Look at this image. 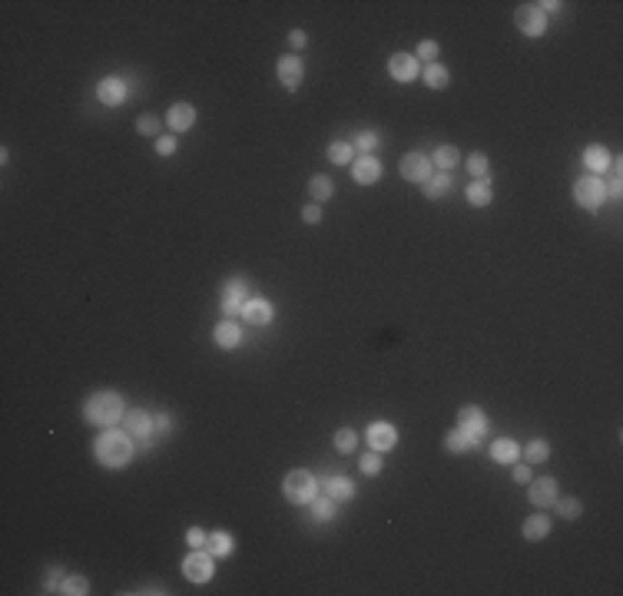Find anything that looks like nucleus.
Wrapping results in <instances>:
<instances>
[{
  "instance_id": "37998d69",
  "label": "nucleus",
  "mask_w": 623,
  "mask_h": 596,
  "mask_svg": "<svg viewBox=\"0 0 623 596\" xmlns=\"http://www.w3.org/2000/svg\"><path fill=\"white\" fill-rule=\"evenodd\" d=\"M302 222H308V225H319V222H322V206H319V202H308V206L302 209Z\"/></svg>"
},
{
  "instance_id": "a18cd8bd",
  "label": "nucleus",
  "mask_w": 623,
  "mask_h": 596,
  "mask_svg": "<svg viewBox=\"0 0 623 596\" xmlns=\"http://www.w3.org/2000/svg\"><path fill=\"white\" fill-rule=\"evenodd\" d=\"M514 481H517V484H530V481H534V474H530L527 464H514Z\"/></svg>"
},
{
  "instance_id": "0eeeda50",
  "label": "nucleus",
  "mask_w": 623,
  "mask_h": 596,
  "mask_svg": "<svg viewBox=\"0 0 623 596\" xmlns=\"http://www.w3.org/2000/svg\"><path fill=\"white\" fill-rule=\"evenodd\" d=\"M398 169H402V179H408V182H428L431 176H434L431 156H425V153H408V156H402Z\"/></svg>"
},
{
  "instance_id": "412c9836",
  "label": "nucleus",
  "mask_w": 623,
  "mask_h": 596,
  "mask_svg": "<svg viewBox=\"0 0 623 596\" xmlns=\"http://www.w3.org/2000/svg\"><path fill=\"white\" fill-rule=\"evenodd\" d=\"M491 458L498 460V464H517V458H521V444L511 441V437H500V441L491 444Z\"/></svg>"
},
{
  "instance_id": "de8ad7c7",
  "label": "nucleus",
  "mask_w": 623,
  "mask_h": 596,
  "mask_svg": "<svg viewBox=\"0 0 623 596\" xmlns=\"http://www.w3.org/2000/svg\"><path fill=\"white\" fill-rule=\"evenodd\" d=\"M169 428H173V417H169V414H156V430H159V434H166Z\"/></svg>"
},
{
  "instance_id": "bb28decb",
  "label": "nucleus",
  "mask_w": 623,
  "mask_h": 596,
  "mask_svg": "<svg viewBox=\"0 0 623 596\" xmlns=\"http://www.w3.org/2000/svg\"><path fill=\"white\" fill-rule=\"evenodd\" d=\"M451 186H455L451 172H434V176L425 182V195H428V199H441V195H448Z\"/></svg>"
},
{
  "instance_id": "e433bc0d",
  "label": "nucleus",
  "mask_w": 623,
  "mask_h": 596,
  "mask_svg": "<svg viewBox=\"0 0 623 596\" xmlns=\"http://www.w3.org/2000/svg\"><path fill=\"white\" fill-rule=\"evenodd\" d=\"M468 169H471L474 179H487V156L484 153H471V156H468Z\"/></svg>"
},
{
  "instance_id": "2eb2a0df",
  "label": "nucleus",
  "mask_w": 623,
  "mask_h": 596,
  "mask_svg": "<svg viewBox=\"0 0 623 596\" xmlns=\"http://www.w3.org/2000/svg\"><path fill=\"white\" fill-rule=\"evenodd\" d=\"M97 97H100V103H107V106H120V103L129 97V90H126V83L120 76H107V80H100Z\"/></svg>"
},
{
  "instance_id": "7ed1b4c3",
  "label": "nucleus",
  "mask_w": 623,
  "mask_h": 596,
  "mask_svg": "<svg viewBox=\"0 0 623 596\" xmlns=\"http://www.w3.org/2000/svg\"><path fill=\"white\" fill-rule=\"evenodd\" d=\"M282 494H285V500H292V504H312V500L319 497V481L312 477V471H292L285 474V481H282Z\"/></svg>"
},
{
  "instance_id": "393cba45",
  "label": "nucleus",
  "mask_w": 623,
  "mask_h": 596,
  "mask_svg": "<svg viewBox=\"0 0 623 596\" xmlns=\"http://www.w3.org/2000/svg\"><path fill=\"white\" fill-rule=\"evenodd\" d=\"M468 202H471V206H487V202H491V199H494V193H491V179H474L471 186H468Z\"/></svg>"
},
{
  "instance_id": "aec40b11",
  "label": "nucleus",
  "mask_w": 623,
  "mask_h": 596,
  "mask_svg": "<svg viewBox=\"0 0 623 596\" xmlns=\"http://www.w3.org/2000/svg\"><path fill=\"white\" fill-rule=\"evenodd\" d=\"M583 166L590 169V176H600V172H607L610 169V153L604 150V146H587L583 150Z\"/></svg>"
},
{
  "instance_id": "4be33fe9",
  "label": "nucleus",
  "mask_w": 623,
  "mask_h": 596,
  "mask_svg": "<svg viewBox=\"0 0 623 596\" xmlns=\"http://www.w3.org/2000/svg\"><path fill=\"white\" fill-rule=\"evenodd\" d=\"M457 159H461L457 146H438V150L431 153V166L438 169V172H451V169L457 166Z\"/></svg>"
},
{
  "instance_id": "c03bdc74",
  "label": "nucleus",
  "mask_w": 623,
  "mask_h": 596,
  "mask_svg": "<svg viewBox=\"0 0 623 596\" xmlns=\"http://www.w3.org/2000/svg\"><path fill=\"white\" fill-rule=\"evenodd\" d=\"M156 153H159V156H173V153H176V139H173V136H159V139H156Z\"/></svg>"
},
{
  "instance_id": "cd10ccee",
  "label": "nucleus",
  "mask_w": 623,
  "mask_h": 596,
  "mask_svg": "<svg viewBox=\"0 0 623 596\" xmlns=\"http://www.w3.org/2000/svg\"><path fill=\"white\" fill-rule=\"evenodd\" d=\"M206 550L212 556H229V554H232V537H229L226 530H216V533H209Z\"/></svg>"
},
{
  "instance_id": "9b49d317",
  "label": "nucleus",
  "mask_w": 623,
  "mask_h": 596,
  "mask_svg": "<svg viewBox=\"0 0 623 596\" xmlns=\"http://www.w3.org/2000/svg\"><path fill=\"white\" fill-rule=\"evenodd\" d=\"M457 424H461L464 434H471L474 441H481V437H484V430H487V417H484L481 408L468 404V408H461V411H457Z\"/></svg>"
},
{
  "instance_id": "a211bd4d",
  "label": "nucleus",
  "mask_w": 623,
  "mask_h": 596,
  "mask_svg": "<svg viewBox=\"0 0 623 596\" xmlns=\"http://www.w3.org/2000/svg\"><path fill=\"white\" fill-rule=\"evenodd\" d=\"M212 338H216V345L219 348H239V341H242V332H239V325L236 319H222L219 325H216V332H212Z\"/></svg>"
},
{
  "instance_id": "f257e3e1",
  "label": "nucleus",
  "mask_w": 623,
  "mask_h": 596,
  "mask_svg": "<svg viewBox=\"0 0 623 596\" xmlns=\"http://www.w3.org/2000/svg\"><path fill=\"white\" fill-rule=\"evenodd\" d=\"M93 454L103 467L110 471H120L126 467L129 460L136 458V444H133V434H123V430H103L93 444Z\"/></svg>"
},
{
  "instance_id": "dca6fc26",
  "label": "nucleus",
  "mask_w": 623,
  "mask_h": 596,
  "mask_svg": "<svg viewBox=\"0 0 623 596\" xmlns=\"http://www.w3.org/2000/svg\"><path fill=\"white\" fill-rule=\"evenodd\" d=\"M272 302L269 298H249L246 305H242V319L249 321V325H269L272 321Z\"/></svg>"
},
{
  "instance_id": "a878e982",
  "label": "nucleus",
  "mask_w": 623,
  "mask_h": 596,
  "mask_svg": "<svg viewBox=\"0 0 623 596\" xmlns=\"http://www.w3.org/2000/svg\"><path fill=\"white\" fill-rule=\"evenodd\" d=\"M308 193H312V199L315 202H325V199H332L335 195V182H332V176H312L308 179Z\"/></svg>"
},
{
  "instance_id": "79ce46f5",
  "label": "nucleus",
  "mask_w": 623,
  "mask_h": 596,
  "mask_svg": "<svg viewBox=\"0 0 623 596\" xmlns=\"http://www.w3.org/2000/svg\"><path fill=\"white\" fill-rule=\"evenodd\" d=\"M186 540H189L193 550H203L209 537H206V530H203V527H189V530H186Z\"/></svg>"
},
{
  "instance_id": "f704fd0d",
  "label": "nucleus",
  "mask_w": 623,
  "mask_h": 596,
  "mask_svg": "<svg viewBox=\"0 0 623 596\" xmlns=\"http://www.w3.org/2000/svg\"><path fill=\"white\" fill-rule=\"evenodd\" d=\"M524 458L530 460V464H540V460H547V458H551V444L540 441V437H534V441L524 447Z\"/></svg>"
},
{
  "instance_id": "1a4fd4ad",
  "label": "nucleus",
  "mask_w": 623,
  "mask_h": 596,
  "mask_svg": "<svg viewBox=\"0 0 623 596\" xmlns=\"http://www.w3.org/2000/svg\"><path fill=\"white\" fill-rule=\"evenodd\" d=\"M123 421H126V434H133V437H139L143 444H150V437H152V414L150 411H143V408H129L123 414Z\"/></svg>"
},
{
  "instance_id": "a19ab883",
  "label": "nucleus",
  "mask_w": 623,
  "mask_h": 596,
  "mask_svg": "<svg viewBox=\"0 0 623 596\" xmlns=\"http://www.w3.org/2000/svg\"><path fill=\"white\" fill-rule=\"evenodd\" d=\"M136 129L143 133V136H156V133H159V120H156V116H139Z\"/></svg>"
},
{
  "instance_id": "f03ea898",
  "label": "nucleus",
  "mask_w": 623,
  "mask_h": 596,
  "mask_svg": "<svg viewBox=\"0 0 623 596\" xmlns=\"http://www.w3.org/2000/svg\"><path fill=\"white\" fill-rule=\"evenodd\" d=\"M123 414H126L123 398H120L116 391H97V394H90L84 404V417L93 428H113V424L123 421Z\"/></svg>"
},
{
  "instance_id": "f8f14e48",
  "label": "nucleus",
  "mask_w": 623,
  "mask_h": 596,
  "mask_svg": "<svg viewBox=\"0 0 623 596\" xmlns=\"http://www.w3.org/2000/svg\"><path fill=\"white\" fill-rule=\"evenodd\" d=\"M388 73H391V80H398V83H411V80H418L415 54H395L391 60H388Z\"/></svg>"
},
{
  "instance_id": "c85d7f7f",
  "label": "nucleus",
  "mask_w": 623,
  "mask_h": 596,
  "mask_svg": "<svg viewBox=\"0 0 623 596\" xmlns=\"http://www.w3.org/2000/svg\"><path fill=\"white\" fill-rule=\"evenodd\" d=\"M474 444H478V441H474L471 434H464V430H461V428H457V430H451V434L444 437V447H448L451 454H464V451H471Z\"/></svg>"
},
{
  "instance_id": "58836bf2",
  "label": "nucleus",
  "mask_w": 623,
  "mask_h": 596,
  "mask_svg": "<svg viewBox=\"0 0 623 596\" xmlns=\"http://www.w3.org/2000/svg\"><path fill=\"white\" fill-rule=\"evenodd\" d=\"M355 146L361 150V156H368L374 146H378V136H374L372 129H365V133H358V136H355Z\"/></svg>"
},
{
  "instance_id": "c9c22d12",
  "label": "nucleus",
  "mask_w": 623,
  "mask_h": 596,
  "mask_svg": "<svg viewBox=\"0 0 623 596\" xmlns=\"http://www.w3.org/2000/svg\"><path fill=\"white\" fill-rule=\"evenodd\" d=\"M438 54H441V47H438L434 40H421V43H418V50H415V60L434 63V60H438Z\"/></svg>"
},
{
  "instance_id": "7c9ffc66",
  "label": "nucleus",
  "mask_w": 623,
  "mask_h": 596,
  "mask_svg": "<svg viewBox=\"0 0 623 596\" xmlns=\"http://www.w3.org/2000/svg\"><path fill=\"white\" fill-rule=\"evenodd\" d=\"M554 507H557V513H560L564 520H577V517L583 513V504L577 497H557Z\"/></svg>"
},
{
  "instance_id": "6ab92c4d",
  "label": "nucleus",
  "mask_w": 623,
  "mask_h": 596,
  "mask_svg": "<svg viewBox=\"0 0 623 596\" xmlns=\"http://www.w3.org/2000/svg\"><path fill=\"white\" fill-rule=\"evenodd\" d=\"M521 533H524L527 540H544V537H551V517L530 513L524 524H521Z\"/></svg>"
},
{
  "instance_id": "423d86ee",
  "label": "nucleus",
  "mask_w": 623,
  "mask_h": 596,
  "mask_svg": "<svg viewBox=\"0 0 623 596\" xmlns=\"http://www.w3.org/2000/svg\"><path fill=\"white\" fill-rule=\"evenodd\" d=\"M514 24H517V30L524 37H540L547 30V14L540 10V3H521L514 10Z\"/></svg>"
},
{
  "instance_id": "ddd939ff",
  "label": "nucleus",
  "mask_w": 623,
  "mask_h": 596,
  "mask_svg": "<svg viewBox=\"0 0 623 596\" xmlns=\"http://www.w3.org/2000/svg\"><path fill=\"white\" fill-rule=\"evenodd\" d=\"M557 497H560V490H557L554 477H540V481H534L530 490H527V500H530L534 507H554Z\"/></svg>"
},
{
  "instance_id": "2f4dec72",
  "label": "nucleus",
  "mask_w": 623,
  "mask_h": 596,
  "mask_svg": "<svg viewBox=\"0 0 623 596\" xmlns=\"http://www.w3.org/2000/svg\"><path fill=\"white\" fill-rule=\"evenodd\" d=\"M358 447V434L352 428H338V434H335V451L338 454H352Z\"/></svg>"
},
{
  "instance_id": "5701e85b",
  "label": "nucleus",
  "mask_w": 623,
  "mask_h": 596,
  "mask_svg": "<svg viewBox=\"0 0 623 596\" xmlns=\"http://www.w3.org/2000/svg\"><path fill=\"white\" fill-rule=\"evenodd\" d=\"M421 76H425V86H431V90H444V86L451 83V73L441 63H425Z\"/></svg>"
},
{
  "instance_id": "473e14b6",
  "label": "nucleus",
  "mask_w": 623,
  "mask_h": 596,
  "mask_svg": "<svg viewBox=\"0 0 623 596\" xmlns=\"http://www.w3.org/2000/svg\"><path fill=\"white\" fill-rule=\"evenodd\" d=\"M335 513H338V504L332 497H315L312 500V517L315 520H332Z\"/></svg>"
},
{
  "instance_id": "4c0bfd02",
  "label": "nucleus",
  "mask_w": 623,
  "mask_h": 596,
  "mask_svg": "<svg viewBox=\"0 0 623 596\" xmlns=\"http://www.w3.org/2000/svg\"><path fill=\"white\" fill-rule=\"evenodd\" d=\"M358 467H361V474H368V477H378L385 464H381V458H378V451H372V454H365V458H361Z\"/></svg>"
},
{
  "instance_id": "4468645a",
  "label": "nucleus",
  "mask_w": 623,
  "mask_h": 596,
  "mask_svg": "<svg viewBox=\"0 0 623 596\" xmlns=\"http://www.w3.org/2000/svg\"><path fill=\"white\" fill-rule=\"evenodd\" d=\"M352 179L358 182V186H372V182H378L381 179V163H378L372 153L358 156V159L352 163Z\"/></svg>"
},
{
  "instance_id": "72a5a7b5",
  "label": "nucleus",
  "mask_w": 623,
  "mask_h": 596,
  "mask_svg": "<svg viewBox=\"0 0 623 596\" xmlns=\"http://www.w3.org/2000/svg\"><path fill=\"white\" fill-rule=\"evenodd\" d=\"M60 593L86 596V593H90V580H86V577H63V583H60Z\"/></svg>"
},
{
  "instance_id": "ea45409f",
  "label": "nucleus",
  "mask_w": 623,
  "mask_h": 596,
  "mask_svg": "<svg viewBox=\"0 0 623 596\" xmlns=\"http://www.w3.org/2000/svg\"><path fill=\"white\" fill-rule=\"evenodd\" d=\"M60 583H63V570L54 567L43 577V590H47V593H60Z\"/></svg>"
},
{
  "instance_id": "6e6552de",
  "label": "nucleus",
  "mask_w": 623,
  "mask_h": 596,
  "mask_svg": "<svg viewBox=\"0 0 623 596\" xmlns=\"http://www.w3.org/2000/svg\"><path fill=\"white\" fill-rule=\"evenodd\" d=\"M365 437H368V447H372V451L385 454V451H391V447L398 444V430H395V424H388V421H374V424H368Z\"/></svg>"
},
{
  "instance_id": "c756f323",
  "label": "nucleus",
  "mask_w": 623,
  "mask_h": 596,
  "mask_svg": "<svg viewBox=\"0 0 623 596\" xmlns=\"http://www.w3.org/2000/svg\"><path fill=\"white\" fill-rule=\"evenodd\" d=\"M329 159H332L335 166H352V163H355L352 143H332V146H329Z\"/></svg>"
},
{
  "instance_id": "09e8293b",
  "label": "nucleus",
  "mask_w": 623,
  "mask_h": 596,
  "mask_svg": "<svg viewBox=\"0 0 623 596\" xmlns=\"http://www.w3.org/2000/svg\"><path fill=\"white\" fill-rule=\"evenodd\" d=\"M540 10H544V14H557L560 3H557V0H547V3H540Z\"/></svg>"
},
{
  "instance_id": "9d476101",
  "label": "nucleus",
  "mask_w": 623,
  "mask_h": 596,
  "mask_svg": "<svg viewBox=\"0 0 623 596\" xmlns=\"http://www.w3.org/2000/svg\"><path fill=\"white\" fill-rule=\"evenodd\" d=\"M276 76H278V83L285 86L289 93H292V90H299V83H302V76H305L302 60H299V56H278Z\"/></svg>"
},
{
  "instance_id": "f3484780",
  "label": "nucleus",
  "mask_w": 623,
  "mask_h": 596,
  "mask_svg": "<svg viewBox=\"0 0 623 596\" xmlns=\"http://www.w3.org/2000/svg\"><path fill=\"white\" fill-rule=\"evenodd\" d=\"M166 123H169L173 133H186V129L196 123V110L189 106V103H173L169 113H166Z\"/></svg>"
},
{
  "instance_id": "20e7f679",
  "label": "nucleus",
  "mask_w": 623,
  "mask_h": 596,
  "mask_svg": "<svg viewBox=\"0 0 623 596\" xmlns=\"http://www.w3.org/2000/svg\"><path fill=\"white\" fill-rule=\"evenodd\" d=\"M574 199H577V206L597 212V209L607 202V186H604L600 176H590V172H587V176H581V179L574 182Z\"/></svg>"
},
{
  "instance_id": "b1692460",
  "label": "nucleus",
  "mask_w": 623,
  "mask_h": 596,
  "mask_svg": "<svg viewBox=\"0 0 623 596\" xmlns=\"http://www.w3.org/2000/svg\"><path fill=\"white\" fill-rule=\"evenodd\" d=\"M352 494H355V487H352L348 477H329V481H325V497H332L335 504L352 500Z\"/></svg>"
},
{
  "instance_id": "49530a36",
  "label": "nucleus",
  "mask_w": 623,
  "mask_h": 596,
  "mask_svg": "<svg viewBox=\"0 0 623 596\" xmlns=\"http://www.w3.org/2000/svg\"><path fill=\"white\" fill-rule=\"evenodd\" d=\"M289 43L295 47V50H302L305 43H308V37H305V30H292L289 33Z\"/></svg>"
},
{
  "instance_id": "39448f33",
  "label": "nucleus",
  "mask_w": 623,
  "mask_h": 596,
  "mask_svg": "<svg viewBox=\"0 0 623 596\" xmlns=\"http://www.w3.org/2000/svg\"><path fill=\"white\" fill-rule=\"evenodd\" d=\"M182 573H186L189 583H209L212 573H216V556L209 554L206 547H203V550H193V554L182 560Z\"/></svg>"
}]
</instances>
